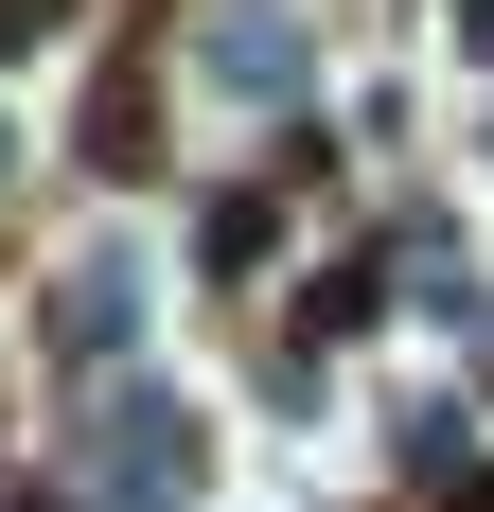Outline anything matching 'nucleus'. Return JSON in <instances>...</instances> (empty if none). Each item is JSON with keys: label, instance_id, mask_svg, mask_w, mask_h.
I'll list each match as a JSON object with an SVG mask.
<instances>
[{"label": "nucleus", "instance_id": "f257e3e1", "mask_svg": "<svg viewBox=\"0 0 494 512\" xmlns=\"http://www.w3.org/2000/svg\"><path fill=\"white\" fill-rule=\"evenodd\" d=\"M195 407H159V389H124V407H106V495L124 512H159V495H195Z\"/></svg>", "mask_w": 494, "mask_h": 512}, {"label": "nucleus", "instance_id": "f03ea898", "mask_svg": "<svg viewBox=\"0 0 494 512\" xmlns=\"http://www.w3.org/2000/svg\"><path fill=\"white\" fill-rule=\"evenodd\" d=\"M195 71H212L230 106H283V89H300V18H283V0H230V18L195 36Z\"/></svg>", "mask_w": 494, "mask_h": 512}]
</instances>
